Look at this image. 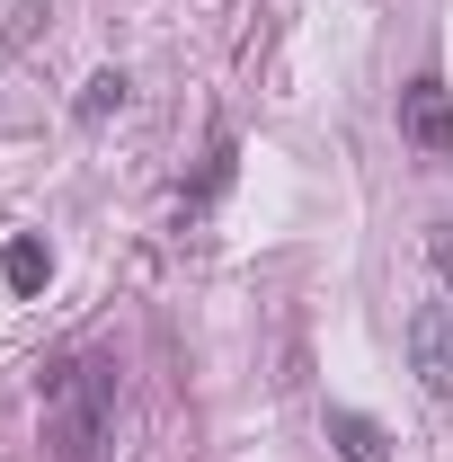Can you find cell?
Masks as SVG:
<instances>
[{
	"mask_svg": "<svg viewBox=\"0 0 453 462\" xmlns=\"http://www.w3.org/2000/svg\"><path fill=\"white\" fill-rule=\"evenodd\" d=\"M427 258H436V276H445V293H453V223L436 231V240H427Z\"/></svg>",
	"mask_w": 453,
	"mask_h": 462,
	"instance_id": "8",
	"label": "cell"
},
{
	"mask_svg": "<svg viewBox=\"0 0 453 462\" xmlns=\"http://www.w3.org/2000/svg\"><path fill=\"white\" fill-rule=\"evenodd\" d=\"M400 143H409V152H453V89L436 71H418V80L400 89Z\"/></svg>",
	"mask_w": 453,
	"mask_h": 462,
	"instance_id": "2",
	"label": "cell"
},
{
	"mask_svg": "<svg viewBox=\"0 0 453 462\" xmlns=\"http://www.w3.org/2000/svg\"><path fill=\"white\" fill-rule=\"evenodd\" d=\"M36 401H45V427H54L62 462L107 454V427H116V365L107 356H62V365H45Z\"/></svg>",
	"mask_w": 453,
	"mask_h": 462,
	"instance_id": "1",
	"label": "cell"
},
{
	"mask_svg": "<svg viewBox=\"0 0 453 462\" xmlns=\"http://www.w3.org/2000/svg\"><path fill=\"white\" fill-rule=\"evenodd\" d=\"M409 365H418V383L453 401V329H445V302H418L409 311Z\"/></svg>",
	"mask_w": 453,
	"mask_h": 462,
	"instance_id": "3",
	"label": "cell"
},
{
	"mask_svg": "<svg viewBox=\"0 0 453 462\" xmlns=\"http://www.w3.org/2000/svg\"><path fill=\"white\" fill-rule=\"evenodd\" d=\"M329 445H338V462H392V436L365 409H329Z\"/></svg>",
	"mask_w": 453,
	"mask_h": 462,
	"instance_id": "4",
	"label": "cell"
},
{
	"mask_svg": "<svg viewBox=\"0 0 453 462\" xmlns=\"http://www.w3.org/2000/svg\"><path fill=\"white\" fill-rule=\"evenodd\" d=\"M45 276H54V249L45 240H9L0 249V285L9 293H45Z\"/></svg>",
	"mask_w": 453,
	"mask_h": 462,
	"instance_id": "5",
	"label": "cell"
},
{
	"mask_svg": "<svg viewBox=\"0 0 453 462\" xmlns=\"http://www.w3.org/2000/svg\"><path fill=\"white\" fill-rule=\"evenodd\" d=\"M0 36L27 45V36H36V0H0Z\"/></svg>",
	"mask_w": 453,
	"mask_h": 462,
	"instance_id": "7",
	"label": "cell"
},
{
	"mask_svg": "<svg viewBox=\"0 0 453 462\" xmlns=\"http://www.w3.org/2000/svg\"><path fill=\"white\" fill-rule=\"evenodd\" d=\"M116 107H125V71H89V80H80V98H71L80 125H107Z\"/></svg>",
	"mask_w": 453,
	"mask_h": 462,
	"instance_id": "6",
	"label": "cell"
}]
</instances>
